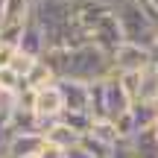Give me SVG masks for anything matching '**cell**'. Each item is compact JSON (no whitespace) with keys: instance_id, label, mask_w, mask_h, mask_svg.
<instances>
[{"instance_id":"cell-2","label":"cell","mask_w":158,"mask_h":158,"mask_svg":"<svg viewBox=\"0 0 158 158\" xmlns=\"http://www.w3.org/2000/svg\"><path fill=\"white\" fill-rule=\"evenodd\" d=\"M149 64H155L152 50L129 44V41H123V44L111 53V70L114 73H141V70H147Z\"/></svg>"},{"instance_id":"cell-14","label":"cell","mask_w":158,"mask_h":158,"mask_svg":"<svg viewBox=\"0 0 158 158\" xmlns=\"http://www.w3.org/2000/svg\"><path fill=\"white\" fill-rule=\"evenodd\" d=\"M59 120H62L64 126H70L76 135H88L91 123H94V120H91V114H85V111H64Z\"/></svg>"},{"instance_id":"cell-15","label":"cell","mask_w":158,"mask_h":158,"mask_svg":"<svg viewBox=\"0 0 158 158\" xmlns=\"http://www.w3.org/2000/svg\"><path fill=\"white\" fill-rule=\"evenodd\" d=\"M35 62H38V59H29V56H23L21 50H15V56L9 59V64H6V68H9L12 73H15V76L23 82V79H27V73L32 70V64H35Z\"/></svg>"},{"instance_id":"cell-24","label":"cell","mask_w":158,"mask_h":158,"mask_svg":"<svg viewBox=\"0 0 158 158\" xmlns=\"http://www.w3.org/2000/svg\"><path fill=\"white\" fill-rule=\"evenodd\" d=\"M3 3H6V0H0V9H3Z\"/></svg>"},{"instance_id":"cell-21","label":"cell","mask_w":158,"mask_h":158,"mask_svg":"<svg viewBox=\"0 0 158 158\" xmlns=\"http://www.w3.org/2000/svg\"><path fill=\"white\" fill-rule=\"evenodd\" d=\"M152 56L158 59V35H155V47H152Z\"/></svg>"},{"instance_id":"cell-23","label":"cell","mask_w":158,"mask_h":158,"mask_svg":"<svg viewBox=\"0 0 158 158\" xmlns=\"http://www.w3.org/2000/svg\"><path fill=\"white\" fill-rule=\"evenodd\" d=\"M106 3H111V6H114V3H117V0H106Z\"/></svg>"},{"instance_id":"cell-19","label":"cell","mask_w":158,"mask_h":158,"mask_svg":"<svg viewBox=\"0 0 158 158\" xmlns=\"http://www.w3.org/2000/svg\"><path fill=\"white\" fill-rule=\"evenodd\" d=\"M9 138L12 132H0V158H9Z\"/></svg>"},{"instance_id":"cell-18","label":"cell","mask_w":158,"mask_h":158,"mask_svg":"<svg viewBox=\"0 0 158 158\" xmlns=\"http://www.w3.org/2000/svg\"><path fill=\"white\" fill-rule=\"evenodd\" d=\"M38 158H64V149H59V147H50V143H44V149L38 152Z\"/></svg>"},{"instance_id":"cell-13","label":"cell","mask_w":158,"mask_h":158,"mask_svg":"<svg viewBox=\"0 0 158 158\" xmlns=\"http://www.w3.org/2000/svg\"><path fill=\"white\" fill-rule=\"evenodd\" d=\"M56 82V73L50 70V64L44 62V59H38V62L32 64V70L27 73V79H23V88L29 91H38V88H47V85Z\"/></svg>"},{"instance_id":"cell-17","label":"cell","mask_w":158,"mask_h":158,"mask_svg":"<svg viewBox=\"0 0 158 158\" xmlns=\"http://www.w3.org/2000/svg\"><path fill=\"white\" fill-rule=\"evenodd\" d=\"M135 6L143 12V18L158 29V0H135Z\"/></svg>"},{"instance_id":"cell-4","label":"cell","mask_w":158,"mask_h":158,"mask_svg":"<svg viewBox=\"0 0 158 158\" xmlns=\"http://www.w3.org/2000/svg\"><path fill=\"white\" fill-rule=\"evenodd\" d=\"M56 85H59V94H62L64 111H85L88 114V85L76 82V79H56Z\"/></svg>"},{"instance_id":"cell-6","label":"cell","mask_w":158,"mask_h":158,"mask_svg":"<svg viewBox=\"0 0 158 158\" xmlns=\"http://www.w3.org/2000/svg\"><path fill=\"white\" fill-rule=\"evenodd\" d=\"M44 143H50V147H59V149H73V147H79V141H82V135H76L70 126H64L62 120H56V123H50L44 129Z\"/></svg>"},{"instance_id":"cell-11","label":"cell","mask_w":158,"mask_h":158,"mask_svg":"<svg viewBox=\"0 0 158 158\" xmlns=\"http://www.w3.org/2000/svg\"><path fill=\"white\" fill-rule=\"evenodd\" d=\"M147 106H158V68L149 64L147 70H141V88H138V100Z\"/></svg>"},{"instance_id":"cell-16","label":"cell","mask_w":158,"mask_h":158,"mask_svg":"<svg viewBox=\"0 0 158 158\" xmlns=\"http://www.w3.org/2000/svg\"><path fill=\"white\" fill-rule=\"evenodd\" d=\"M120 79V85H123V91L129 94V100L135 102L138 100V88H141V73H114Z\"/></svg>"},{"instance_id":"cell-7","label":"cell","mask_w":158,"mask_h":158,"mask_svg":"<svg viewBox=\"0 0 158 158\" xmlns=\"http://www.w3.org/2000/svg\"><path fill=\"white\" fill-rule=\"evenodd\" d=\"M126 149H129L132 158H158V138H155L152 126L143 132H135L126 141Z\"/></svg>"},{"instance_id":"cell-10","label":"cell","mask_w":158,"mask_h":158,"mask_svg":"<svg viewBox=\"0 0 158 158\" xmlns=\"http://www.w3.org/2000/svg\"><path fill=\"white\" fill-rule=\"evenodd\" d=\"M82 138H91V141L102 143V147H108V149H114V147L123 143L120 135H117V129H114V123H108V120H94L91 129H88V135H82Z\"/></svg>"},{"instance_id":"cell-22","label":"cell","mask_w":158,"mask_h":158,"mask_svg":"<svg viewBox=\"0 0 158 158\" xmlns=\"http://www.w3.org/2000/svg\"><path fill=\"white\" fill-rule=\"evenodd\" d=\"M152 132H155V138H158V120H155V126H152Z\"/></svg>"},{"instance_id":"cell-20","label":"cell","mask_w":158,"mask_h":158,"mask_svg":"<svg viewBox=\"0 0 158 158\" xmlns=\"http://www.w3.org/2000/svg\"><path fill=\"white\" fill-rule=\"evenodd\" d=\"M64 158H91V155L85 152L82 147H73V149H68V152H64Z\"/></svg>"},{"instance_id":"cell-1","label":"cell","mask_w":158,"mask_h":158,"mask_svg":"<svg viewBox=\"0 0 158 158\" xmlns=\"http://www.w3.org/2000/svg\"><path fill=\"white\" fill-rule=\"evenodd\" d=\"M114 12H117L120 29H123V41L152 50L158 29L147 21V18H143V12L135 6V0H117V3H114Z\"/></svg>"},{"instance_id":"cell-8","label":"cell","mask_w":158,"mask_h":158,"mask_svg":"<svg viewBox=\"0 0 158 158\" xmlns=\"http://www.w3.org/2000/svg\"><path fill=\"white\" fill-rule=\"evenodd\" d=\"M18 50H21L23 56H29V59H41L44 56V35H41V29L35 27L32 18L27 21L21 38H18Z\"/></svg>"},{"instance_id":"cell-9","label":"cell","mask_w":158,"mask_h":158,"mask_svg":"<svg viewBox=\"0 0 158 158\" xmlns=\"http://www.w3.org/2000/svg\"><path fill=\"white\" fill-rule=\"evenodd\" d=\"M44 149L41 135H12L9 138V158H32Z\"/></svg>"},{"instance_id":"cell-3","label":"cell","mask_w":158,"mask_h":158,"mask_svg":"<svg viewBox=\"0 0 158 158\" xmlns=\"http://www.w3.org/2000/svg\"><path fill=\"white\" fill-rule=\"evenodd\" d=\"M102 97H106V120H108V123L120 120V117L132 108L129 94L123 91V85H120V79L114 76V73L102 79Z\"/></svg>"},{"instance_id":"cell-12","label":"cell","mask_w":158,"mask_h":158,"mask_svg":"<svg viewBox=\"0 0 158 158\" xmlns=\"http://www.w3.org/2000/svg\"><path fill=\"white\" fill-rule=\"evenodd\" d=\"M129 120H132V129H135V132L149 129V126H155V120H158V106L132 102V108H129Z\"/></svg>"},{"instance_id":"cell-5","label":"cell","mask_w":158,"mask_h":158,"mask_svg":"<svg viewBox=\"0 0 158 158\" xmlns=\"http://www.w3.org/2000/svg\"><path fill=\"white\" fill-rule=\"evenodd\" d=\"M32 18V0H6L0 9V29H23Z\"/></svg>"}]
</instances>
